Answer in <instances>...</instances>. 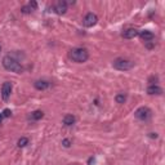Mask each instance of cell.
<instances>
[{
	"instance_id": "1",
	"label": "cell",
	"mask_w": 165,
	"mask_h": 165,
	"mask_svg": "<svg viewBox=\"0 0 165 165\" xmlns=\"http://www.w3.org/2000/svg\"><path fill=\"white\" fill-rule=\"evenodd\" d=\"M1 63H3L4 68L8 70V71H12V72H16V74L23 72V67H22V65L16 60V58L12 57V56H5V57L3 58V62Z\"/></svg>"
},
{
	"instance_id": "2",
	"label": "cell",
	"mask_w": 165,
	"mask_h": 165,
	"mask_svg": "<svg viewBox=\"0 0 165 165\" xmlns=\"http://www.w3.org/2000/svg\"><path fill=\"white\" fill-rule=\"evenodd\" d=\"M70 58L76 63H84L89 58V52L85 48H74L70 50Z\"/></svg>"
},
{
	"instance_id": "3",
	"label": "cell",
	"mask_w": 165,
	"mask_h": 165,
	"mask_svg": "<svg viewBox=\"0 0 165 165\" xmlns=\"http://www.w3.org/2000/svg\"><path fill=\"white\" fill-rule=\"evenodd\" d=\"M112 66H114L116 70L127 71V70H130V68L134 67V62L130 60H127V58H116V60H114V62H112Z\"/></svg>"
},
{
	"instance_id": "4",
	"label": "cell",
	"mask_w": 165,
	"mask_h": 165,
	"mask_svg": "<svg viewBox=\"0 0 165 165\" xmlns=\"http://www.w3.org/2000/svg\"><path fill=\"white\" fill-rule=\"evenodd\" d=\"M151 115H152V112H151V110H150L148 107H139L137 111L134 112V116L137 117L138 120H142V121H146V120H148L150 117H151Z\"/></svg>"
},
{
	"instance_id": "5",
	"label": "cell",
	"mask_w": 165,
	"mask_h": 165,
	"mask_svg": "<svg viewBox=\"0 0 165 165\" xmlns=\"http://www.w3.org/2000/svg\"><path fill=\"white\" fill-rule=\"evenodd\" d=\"M98 22V17L95 16L94 13H87L85 14V17L83 18V25H84L85 27H93L94 25H97Z\"/></svg>"
},
{
	"instance_id": "6",
	"label": "cell",
	"mask_w": 165,
	"mask_h": 165,
	"mask_svg": "<svg viewBox=\"0 0 165 165\" xmlns=\"http://www.w3.org/2000/svg\"><path fill=\"white\" fill-rule=\"evenodd\" d=\"M12 93V83L9 81H5L3 85H1V98L4 101H8V98L11 97Z\"/></svg>"
},
{
	"instance_id": "7",
	"label": "cell",
	"mask_w": 165,
	"mask_h": 165,
	"mask_svg": "<svg viewBox=\"0 0 165 165\" xmlns=\"http://www.w3.org/2000/svg\"><path fill=\"white\" fill-rule=\"evenodd\" d=\"M53 9L57 14H65L66 11H67V3H66L65 0H61V1H58V3L54 5Z\"/></svg>"
},
{
	"instance_id": "8",
	"label": "cell",
	"mask_w": 165,
	"mask_h": 165,
	"mask_svg": "<svg viewBox=\"0 0 165 165\" xmlns=\"http://www.w3.org/2000/svg\"><path fill=\"white\" fill-rule=\"evenodd\" d=\"M139 31L137 30V28H134V27H129V28H127V30H124V32H123V38L124 39H134L135 36H138Z\"/></svg>"
},
{
	"instance_id": "9",
	"label": "cell",
	"mask_w": 165,
	"mask_h": 165,
	"mask_svg": "<svg viewBox=\"0 0 165 165\" xmlns=\"http://www.w3.org/2000/svg\"><path fill=\"white\" fill-rule=\"evenodd\" d=\"M147 93L150 95H160L162 94V89L157 84H150L147 87Z\"/></svg>"
},
{
	"instance_id": "10",
	"label": "cell",
	"mask_w": 165,
	"mask_h": 165,
	"mask_svg": "<svg viewBox=\"0 0 165 165\" xmlns=\"http://www.w3.org/2000/svg\"><path fill=\"white\" fill-rule=\"evenodd\" d=\"M34 87L38 90H45L50 87V83H49L48 80H36L35 83H34Z\"/></svg>"
},
{
	"instance_id": "11",
	"label": "cell",
	"mask_w": 165,
	"mask_h": 165,
	"mask_svg": "<svg viewBox=\"0 0 165 165\" xmlns=\"http://www.w3.org/2000/svg\"><path fill=\"white\" fill-rule=\"evenodd\" d=\"M138 35L141 36V38L143 39L144 41H151V40H154V38H155L154 32H152V31H148V30L139 31V34H138Z\"/></svg>"
},
{
	"instance_id": "12",
	"label": "cell",
	"mask_w": 165,
	"mask_h": 165,
	"mask_svg": "<svg viewBox=\"0 0 165 165\" xmlns=\"http://www.w3.org/2000/svg\"><path fill=\"white\" fill-rule=\"evenodd\" d=\"M75 121H76V117L74 116V115H71V114L65 115V116H63V120H62L63 125H66V127H71V125H74V124H75Z\"/></svg>"
},
{
	"instance_id": "13",
	"label": "cell",
	"mask_w": 165,
	"mask_h": 165,
	"mask_svg": "<svg viewBox=\"0 0 165 165\" xmlns=\"http://www.w3.org/2000/svg\"><path fill=\"white\" fill-rule=\"evenodd\" d=\"M43 116H44V112L43 111H34V112H31V115H30V119L31 120H40V119H43Z\"/></svg>"
},
{
	"instance_id": "14",
	"label": "cell",
	"mask_w": 165,
	"mask_h": 165,
	"mask_svg": "<svg viewBox=\"0 0 165 165\" xmlns=\"http://www.w3.org/2000/svg\"><path fill=\"white\" fill-rule=\"evenodd\" d=\"M115 101H116L117 103H125V101H127V94L125 93H119V94H116V97H115Z\"/></svg>"
},
{
	"instance_id": "15",
	"label": "cell",
	"mask_w": 165,
	"mask_h": 165,
	"mask_svg": "<svg viewBox=\"0 0 165 165\" xmlns=\"http://www.w3.org/2000/svg\"><path fill=\"white\" fill-rule=\"evenodd\" d=\"M28 138H26V137H21V138L18 139V142H17V146L21 148V147H26L27 144H28Z\"/></svg>"
},
{
	"instance_id": "16",
	"label": "cell",
	"mask_w": 165,
	"mask_h": 165,
	"mask_svg": "<svg viewBox=\"0 0 165 165\" xmlns=\"http://www.w3.org/2000/svg\"><path fill=\"white\" fill-rule=\"evenodd\" d=\"M71 144H72V141H71V139H68V138H65V139L62 141V146L66 147V148L71 147Z\"/></svg>"
},
{
	"instance_id": "17",
	"label": "cell",
	"mask_w": 165,
	"mask_h": 165,
	"mask_svg": "<svg viewBox=\"0 0 165 165\" xmlns=\"http://www.w3.org/2000/svg\"><path fill=\"white\" fill-rule=\"evenodd\" d=\"M21 12H22V13H25V14H28V13L32 12V9H31L28 5H25V7H22V8H21Z\"/></svg>"
},
{
	"instance_id": "18",
	"label": "cell",
	"mask_w": 165,
	"mask_h": 165,
	"mask_svg": "<svg viewBox=\"0 0 165 165\" xmlns=\"http://www.w3.org/2000/svg\"><path fill=\"white\" fill-rule=\"evenodd\" d=\"M1 114H3V117H9V116L12 115V111L9 110V108H5V110L1 112Z\"/></svg>"
},
{
	"instance_id": "19",
	"label": "cell",
	"mask_w": 165,
	"mask_h": 165,
	"mask_svg": "<svg viewBox=\"0 0 165 165\" xmlns=\"http://www.w3.org/2000/svg\"><path fill=\"white\" fill-rule=\"evenodd\" d=\"M28 7H30L31 9H36V7H38V3H36V1H31V3L28 4Z\"/></svg>"
},
{
	"instance_id": "20",
	"label": "cell",
	"mask_w": 165,
	"mask_h": 165,
	"mask_svg": "<svg viewBox=\"0 0 165 165\" xmlns=\"http://www.w3.org/2000/svg\"><path fill=\"white\" fill-rule=\"evenodd\" d=\"M148 137H150V138H157V134H156V133H150Z\"/></svg>"
},
{
	"instance_id": "21",
	"label": "cell",
	"mask_w": 165,
	"mask_h": 165,
	"mask_svg": "<svg viewBox=\"0 0 165 165\" xmlns=\"http://www.w3.org/2000/svg\"><path fill=\"white\" fill-rule=\"evenodd\" d=\"M3 119H4V117H3V114H0V123L3 121Z\"/></svg>"
},
{
	"instance_id": "22",
	"label": "cell",
	"mask_w": 165,
	"mask_h": 165,
	"mask_svg": "<svg viewBox=\"0 0 165 165\" xmlns=\"http://www.w3.org/2000/svg\"><path fill=\"white\" fill-rule=\"evenodd\" d=\"M0 49H1V48H0Z\"/></svg>"
}]
</instances>
